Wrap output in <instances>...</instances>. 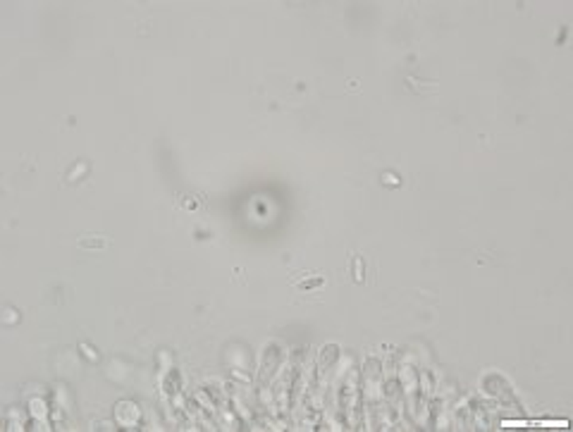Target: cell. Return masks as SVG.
I'll return each mask as SVG.
<instances>
[{
  "mask_svg": "<svg viewBox=\"0 0 573 432\" xmlns=\"http://www.w3.org/2000/svg\"><path fill=\"white\" fill-rule=\"evenodd\" d=\"M361 404H366L370 413V430H380L382 425V413H385V399H382V366L375 356H370L363 366V392H361Z\"/></svg>",
  "mask_w": 573,
  "mask_h": 432,
  "instance_id": "1",
  "label": "cell"
},
{
  "mask_svg": "<svg viewBox=\"0 0 573 432\" xmlns=\"http://www.w3.org/2000/svg\"><path fill=\"white\" fill-rule=\"evenodd\" d=\"M280 347L277 344H270V347L266 349V356H263V366H261V371H258V392H263L266 390V385L270 380H273V375H275V366L280 363Z\"/></svg>",
  "mask_w": 573,
  "mask_h": 432,
  "instance_id": "2",
  "label": "cell"
},
{
  "mask_svg": "<svg viewBox=\"0 0 573 432\" xmlns=\"http://www.w3.org/2000/svg\"><path fill=\"white\" fill-rule=\"evenodd\" d=\"M318 284H323V280H316V282H304V284H301V289H311V287H318Z\"/></svg>",
  "mask_w": 573,
  "mask_h": 432,
  "instance_id": "3",
  "label": "cell"
}]
</instances>
